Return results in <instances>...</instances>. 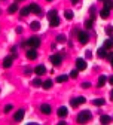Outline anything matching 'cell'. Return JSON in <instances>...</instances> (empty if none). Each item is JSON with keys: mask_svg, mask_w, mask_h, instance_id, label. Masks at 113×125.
I'll return each mask as SVG.
<instances>
[{"mask_svg": "<svg viewBox=\"0 0 113 125\" xmlns=\"http://www.w3.org/2000/svg\"><path fill=\"white\" fill-rule=\"evenodd\" d=\"M91 119V112L89 110H82L79 115H77V122L79 124H85Z\"/></svg>", "mask_w": 113, "mask_h": 125, "instance_id": "cell-1", "label": "cell"}, {"mask_svg": "<svg viewBox=\"0 0 113 125\" xmlns=\"http://www.w3.org/2000/svg\"><path fill=\"white\" fill-rule=\"evenodd\" d=\"M24 45H28V46H31V48H37V46L40 45V39L36 37V36H33V37H30L27 40V43H24Z\"/></svg>", "mask_w": 113, "mask_h": 125, "instance_id": "cell-2", "label": "cell"}, {"mask_svg": "<svg viewBox=\"0 0 113 125\" xmlns=\"http://www.w3.org/2000/svg\"><path fill=\"white\" fill-rule=\"evenodd\" d=\"M76 67H77V70H85L86 69V61L83 58H77L76 60Z\"/></svg>", "mask_w": 113, "mask_h": 125, "instance_id": "cell-3", "label": "cell"}, {"mask_svg": "<svg viewBox=\"0 0 113 125\" xmlns=\"http://www.w3.org/2000/svg\"><path fill=\"white\" fill-rule=\"evenodd\" d=\"M49 60H51V62H52L54 66H60V64H61V55H58V54L51 55V57H49Z\"/></svg>", "mask_w": 113, "mask_h": 125, "instance_id": "cell-4", "label": "cell"}, {"mask_svg": "<svg viewBox=\"0 0 113 125\" xmlns=\"http://www.w3.org/2000/svg\"><path fill=\"white\" fill-rule=\"evenodd\" d=\"M77 39H79L80 43H86L89 37H88V34L85 33V31H79V33H77Z\"/></svg>", "mask_w": 113, "mask_h": 125, "instance_id": "cell-5", "label": "cell"}, {"mask_svg": "<svg viewBox=\"0 0 113 125\" xmlns=\"http://www.w3.org/2000/svg\"><path fill=\"white\" fill-rule=\"evenodd\" d=\"M48 20H49V25H51V27H58V25H60V18H58V15L51 17V18H48Z\"/></svg>", "mask_w": 113, "mask_h": 125, "instance_id": "cell-6", "label": "cell"}, {"mask_svg": "<svg viewBox=\"0 0 113 125\" xmlns=\"http://www.w3.org/2000/svg\"><path fill=\"white\" fill-rule=\"evenodd\" d=\"M30 9H31V12L36 13V15H40V13H42L40 6H39V5H36V3H31V5H30Z\"/></svg>", "mask_w": 113, "mask_h": 125, "instance_id": "cell-7", "label": "cell"}, {"mask_svg": "<svg viewBox=\"0 0 113 125\" xmlns=\"http://www.w3.org/2000/svg\"><path fill=\"white\" fill-rule=\"evenodd\" d=\"M36 57H37L36 48H31V49H27V58H30V60H34Z\"/></svg>", "mask_w": 113, "mask_h": 125, "instance_id": "cell-8", "label": "cell"}, {"mask_svg": "<svg viewBox=\"0 0 113 125\" xmlns=\"http://www.w3.org/2000/svg\"><path fill=\"white\" fill-rule=\"evenodd\" d=\"M34 73H36L37 76H43V74L46 73V67H45V66H37V67L34 69Z\"/></svg>", "mask_w": 113, "mask_h": 125, "instance_id": "cell-9", "label": "cell"}, {"mask_svg": "<svg viewBox=\"0 0 113 125\" xmlns=\"http://www.w3.org/2000/svg\"><path fill=\"white\" fill-rule=\"evenodd\" d=\"M24 113H25V112H24V110H22V109H21V110H18L17 113H15V115H13V119H15V121H17V122H20V121H22V118H24Z\"/></svg>", "mask_w": 113, "mask_h": 125, "instance_id": "cell-10", "label": "cell"}, {"mask_svg": "<svg viewBox=\"0 0 113 125\" xmlns=\"http://www.w3.org/2000/svg\"><path fill=\"white\" fill-rule=\"evenodd\" d=\"M40 110H42V113H45V115H49L52 109H51L49 104H42V106H40Z\"/></svg>", "mask_w": 113, "mask_h": 125, "instance_id": "cell-11", "label": "cell"}, {"mask_svg": "<svg viewBox=\"0 0 113 125\" xmlns=\"http://www.w3.org/2000/svg\"><path fill=\"white\" fill-rule=\"evenodd\" d=\"M57 115H58L60 118H66V116H67V107H64V106L60 107L58 112H57Z\"/></svg>", "mask_w": 113, "mask_h": 125, "instance_id": "cell-12", "label": "cell"}, {"mask_svg": "<svg viewBox=\"0 0 113 125\" xmlns=\"http://www.w3.org/2000/svg\"><path fill=\"white\" fill-rule=\"evenodd\" d=\"M12 61H13L12 57H6V58L3 60V67H5V69H9V67L12 66Z\"/></svg>", "mask_w": 113, "mask_h": 125, "instance_id": "cell-13", "label": "cell"}, {"mask_svg": "<svg viewBox=\"0 0 113 125\" xmlns=\"http://www.w3.org/2000/svg\"><path fill=\"white\" fill-rule=\"evenodd\" d=\"M109 15H110V9H107V8H103L101 10H100V17L101 18H109Z\"/></svg>", "mask_w": 113, "mask_h": 125, "instance_id": "cell-14", "label": "cell"}, {"mask_svg": "<svg viewBox=\"0 0 113 125\" xmlns=\"http://www.w3.org/2000/svg\"><path fill=\"white\" fill-rule=\"evenodd\" d=\"M106 82H107V76H100V77H98V82H97V85H98V86H104Z\"/></svg>", "mask_w": 113, "mask_h": 125, "instance_id": "cell-15", "label": "cell"}, {"mask_svg": "<svg viewBox=\"0 0 113 125\" xmlns=\"http://www.w3.org/2000/svg\"><path fill=\"white\" fill-rule=\"evenodd\" d=\"M97 55H98L100 58H106V57H107V54H106V48H104V46L97 51Z\"/></svg>", "mask_w": 113, "mask_h": 125, "instance_id": "cell-16", "label": "cell"}, {"mask_svg": "<svg viewBox=\"0 0 113 125\" xmlns=\"http://www.w3.org/2000/svg\"><path fill=\"white\" fill-rule=\"evenodd\" d=\"M30 12H31L30 6H25V8H22V9H21V12H20V13H21V17H27Z\"/></svg>", "mask_w": 113, "mask_h": 125, "instance_id": "cell-17", "label": "cell"}, {"mask_svg": "<svg viewBox=\"0 0 113 125\" xmlns=\"http://www.w3.org/2000/svg\"><path fill=\"white\" fill-rule=\"evenodd\" d=\"M67 81H69V76H67V74H61V76H58V77H57V82H60V83L67 82Z\"/></svg>", "mask_w": 113, "mask_h": 125, "instance_id": "cell-18", "label": "cell"}, {"mask_svg": "<svg viewBox=\"0 0 113 125\" xmlns=\"http://www.w3.org/2000/svg\"><path fill=\"white\" fill-rule=\"evenodd\" d=\"M52 85H54V83H52V81H51V79H48V81H45V82H43V85H42V86H43L45 89H51V88H52Z\"/></svg>", "mask_w": 113, "mask_h": 125, "instance_id": "cell-19", "label": "cell"}, {"mask_svg": "<svg viewBox=\"0 0 113 125\" xmlns=\"http://www.w3.org/2000/svg\"><path fill=\"white\" fill-rule=\"evenodd\" d=\"M17 10H18V5H17V3H12V5L9 6V9H8L9 13H15Z\"/></svg>", "mask_w": 113, "mask_h": 125, "instance_id": "cell-20", "label": "cell"}, {"mask_svg": "<svg viewBox=\"0 0 113 125\" xmlns=\"http://www.w3.org/2000/svg\"><path fill=\"white\" fill-rule=\"evenodd\" d=\"M103 46H104L106 49H110V48H113V39H107V40L104 42V45H103Z\"/></svg>", "mask_w": 113, "mask_h": 125, "instance_id": "cell-21", "label": "cell"}, {"mask_svg": "<svg viewBox=\"0 0 113 125\" xmlns=\"http://www.w3.org/2000/svg\"><path fill=\"white\" fill-rule=\"evenodd\" d=\"M30 27H31V30H34V31H36V30L40 28V22H39V21H33V22L30 24Z\"/></svg>", "mask_w": 113, "mask_h": 125, "instance_id": "cell-22", "label": "cell"}, {"mask_svg": "<svg viewBox=\"0 0 113 125\" xmlns=\"http://www.w3.org/2000/svg\"><path fill=\"white\" fill-rule=\"evenodd\" d=\"M100 121H101V124H109L112 119H110V116H109V115H103V116L100 118Z\"/></svg>", "mask_w": 113, "mask_h": 125, "instance_id": "cell-23", "label": "cell"}, {"mask_svg": "<svg viewBox=\"0 0 113 125\" xmlns=\"http://www.w3.org/2000/svg\"><path fill=\"white\" fill-rule=\"evenodd\" d=\"M104 8L113 9V0H104Z\"/></svg>", "mask_w": 113, "mask_h": 125, "instance_id": "cell-24", "label": "cell"}, {"mask_svg": "<svg viewBox=\"0 0 113 125\" xmlns=\"http://www.w3.org/2000/svg\"><path fill=\"white\" fill-rule=\"evenodd\" d=\"M66 40H67V37L64 36V34H58L57 36V42H60V43H64Z\"/></svg>", "mask_w": 113, "mask_h": 125, "instance_id": "cell-25", "label": "cell"}, {"mask_svg": "<svg viewBox=\"0 0 113 125\" xmlns=\"http://www.w3.org/2000/svg\"><path fill=\"white\" fill-rule=\"evenodd\" d=\"M79 104H80V103H79V98H73V100L70 101V106H72V107H77Z\"/></svg>", "mask_w": 113, "mask_h": 125, "instance_id": "cell-26", "label": "cell"}, {"mask_svg": "<svg viewBox=\"0 0 113 125\" xmlns=\"http://www.w3.org/2000/svg\"><path fill=\"white\" fill-rule=\"evenodd\" d=\"M104 103H106V101H104L103 98H97V100H94V104H95V106H103Z\"/></svg>", "mask_w": 113, "mask_h": 125, "instance_id": "cell-27", "label": "cell"}, {"mask_svg": "<svg viewBox=\"0 0 113 125\" xmlns=\"http://www.w3.org/2000/svg\"><path fill=\"white\" fill-rule=\"evenodd\" d=\"M64 17H66L67 20H72L73 18V12L72 10H66V12H64Z\"/></svg>", "mask_w": 113, "mask_h": 125, "instance_id": "cell-28", "label": "cell"}, {"mask_svg": "<svg viewBox=\"0 0 113 125\" xmlns=\"http://www.w3.org/2000/svg\"><path fill=\"white\" fill-rule=\"evenodd\" d=\"M33 85H34V86H42V85H43V82L39 79V77H36V79L33 81Z\"/></svg>", "mask_w": 113, "mask_h": 125, "instance_id": "cell-29", "label": "cell"}, {"mask_svg": "<svg viewBox=\"0 0 113 125\" xmlns=\"http://www.w3.org/2000/svg\"><path fill=\"white\" fill-rule=\"evenodd\" d=\"M77 74H79V70L77 69H73L70 72V77H73V79H74V77H77Z\"/></svg>", "mask_w": 113, "mask_h": 125, "instance_id": "cell-30", "label": "cell"}, {"mask_svg": "<svg viewBox=\"0 0 113 125\" xmlns=\"http://www.w3.org/2000/svg\"><path fill=\"white\" fill-rule=\"evenodd\" d=\"M92 22H94L92 18H91V20H86V21H85V27H86V28H91V27H92Z\"/></svg>", "mask_w": 113, "mask_h": 125, "instance_id": "cell-31", "label": "cell"}, {"mask_svg": "<svg viewBox=\"0 0 113 125\" xmlns=\"http://www.w3.org/2000/svg\"><path fill=\"white\" fill-rule=\"evenodd\" d=\"M55 15H57V10H49V12H48V18L55 17Z\"/></svg>", "mask_w": 113, "mask_h": 125, "instance_id": "cell-32", "label": "cell"}, {"mask_svg": "<svg viewBox=\"0 0 113 125\" xmlns=\"http://www.w3.org/2000/svg\"><path fill=\"white\" fill-rule=\"evenodd\" d=\"M12 110V104H8L6 107H5V112H10Z\"/></svg>", "mask_w": 113, "mask_h": 125, "instance_id": "cell-33", "label": "cell"}, {"mask_svg": "<svg viewBox=\"0 0 113 125\" xmlns=\"http://www.w3.org/2000/svg\"><path fill=\"white\" fill-rule=\"evenodd\" d=\"M89 86H91L89 82H83V83H82V88H89Z\"/></svg>", "mask_w": 113, "mask_h": 125, "instance_id": "cell-34", "label": "cell"}, {"mask_svg": "<svg viewBox=\"0 0 113 125\" xmlns=\"http://www.w3.org/2000/svg\"><path fill=\"white\" fill-rule=\"evenodd\" d=\"M85 101H86V100H85V97H79V103H80V104H83Z\"/></svg>", "mask_w": 113, "mask_h": 125, "instance_id": "cell-35", "label": "cell"}, {"mask_svg": "<svg viewBox=\"0 0 113 125\" xmlns=\"http://www.w3.org/2000/svg\"><path fill=\"white\" fill-rule=\"evenodd\" d=\"M107 58H109V60H110V61H113V52H110V54H109V55H107Z\"/></svg>", "mask_w": 113, "mask_h": 125, "instance_id": "cell-36", "label": "cell"}, {"mask_svg": "<svg viewBox=\"0 0 113 125\" xmlns=\"http://www.w3.org/2000/svg\"><path fill=\"white\" fill-rule=\"evenodd\" d=\"M106 31H107V33L110 34V33H112V31H113V28H112V27H107V28H106Z\"/></svg>", "mask_w": 113, "mask_h": 125, "instance_id": "cell-37", "label": "cell"}, {"mask_svg": "<svg viewBox=\"0 0 113 125\" xmlns=\"http://www.w3.org/2000/svg\"><path fill=\"white\" fill-rule=\"evenodd\" d=\"M31 72H33L31 69H25V74H31Z\"/></svg>", "mask_w": 113, "mask_h": 125, "instance_id": "cell-38", "label": "cell"}, {"mask_svg": "<svg viewBox=\"0 0 113 125\" xmlns=\"http://www.w3.org/2000/svg\"><path fill=\"white\" fill-rule=\"evenodd\" d=\"M109 82H110V85H113V76H110V79H109Z\"/></svg>", "mask_w": 113, "mask_h": 125, "instance_id": "cell-39", "label": "cell"}, {"mask_svg": "<svg viewBox=\"0 0 113 125\" xmlns=\"http://www.w3.org/2000/svg\"><path fill=\"white\" fill-rule=\"evenodd\" d=\"M70 2H72V3H77V0H70Z\"/></svg>", "mask_w": 113, "mask_h": 125, "instance_id": "cell-40", "label": "cell"}, {"mask_svg": "<svg viewBox=\"0 0 113 125\" xmlns=\"http://www.w3.org/2000/svg\"><path fill=\"white\" fill-rule=\"evenodd\" d=\"M110 97H112V98H113V89H112V92H110Z\"/></svg>", "mask_w": 113, "mask_h": 125, "instance_id": "cell-41", "label": "cell"}, {"mask_svg": "<svg viewBox=\"0 0 113 125\" xmlns=\"http://www.w3.org/2000/svg\"><path fill=\"white\" fill-rule=\"evenodd\" d=\"M46 2H52V0H46Z\"/></svg>", "mask_w": 113, "mask_h": 125, "instance_id": "cell-42", "label": "cell"}, {"mask_svg": "<svg viewBox=\"0 0 113 125\" xmlns=\"http://www.w3.org/2000/svg\"><path fill=\"white\" fill-rule=\"evenodd\" d=\"M110 62H112V66H113V61H110Z\"/></svg>", "mask_w": 113, "mask_h": 125, "instance_id": "cell-43", "label": "cell"}, {"mask_svg": "<svg viewBox=\"0 0 113 125\" xmlns=\"http://www.w3.org/2000/svg\"><path fill=\"white\" fill-rule=\"evenodd\" d=\"M103 2H104V0H103Z\"/></svg>", "mask_w": 113, "mask_h": 125, "instance_id": "cell-44", "label": "cell"}]
</instances>
